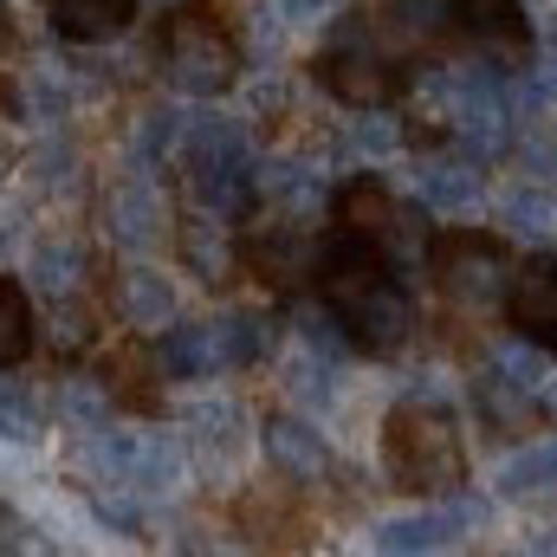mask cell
Masks as SVG:
<instances>
[{
  "instance_id": "cell-1",
  "label": "cell",
  "mask_w": 557,
  "mask_h": 557,
  "mask_svg": "<svg viewBox=\"0 0 557 557\" xmlns=\"http://www.w3.org/2000/svg\"><path fill=\"white\" fill-rule=\"evenodd\" d=\"M162 65H169V78H175V91H188V98H221L234 78H240V46H234V33L221 26V13L214 7H175L169 13V26H162Z\"/></svg>"
},
{
  "instance_id": "cell-2",
  "label": "cell",
  "mask_w": 557,
  "mask_h": 557,
  "mask_svg": "<svg viewBox=\"0 0 557 557\" xmlns=\"http://www.w3.org/2000/svg\"><path fill=\"white\" fill-rule=\"evenodd\" d=\"M383 460L389 480L403 493H454L460 486V434L441 409H396L389 434H383Z\"/></svg>"
},
{
  "instance_id": "cell-3",
  "label": "cell",
  "mask_w": 557,
  "mask_h": 557,
  "mask_svg": "<svg viewBox=\"0 0 557 557\" xmlns=\"http://www.w3.org/2000/svg\"><path fill=\"white\" fill-rule=\"evenodd\" d=\"M499 267H506V247H499L493 234H447V240L434 247V278H441V292L460 298V305L493 298V285L512 278V273H499Z\"/></svg>"
},
{
  "instance_id": "cell-4",
  "label": "cell",
  "mask_w": 557,
  "mask_h": 557,
  "mask_svg": "<svg viewBox=\"0 0 557 557\" xmlns=\"http://www.w3.org/2000/svg\"><path fill=\"white\" fill-rule=\"evenodd\" d=\"M318 78H324L350 111H376V104H389V98L403 91V72H396L383 52H370V46H331V52L318 59Z\"/></svg>"
},
{
  "instance_id": "cell-5",
  "label": "cell",
  "mask_w": 557,
  "mask_h": 557,
  "mask_svg": "<svg viewBox=\"0 0 557 557\" xmlns=\"http://www.w3.org/2000/svg\"><path fill=\"white\" fill-rule=\"evenodd\" d=\"M454 33L473 52H486L499 72L525 59V13L512 0H454Z\"/></svg>"
},
{
  "instance_id": "cell-6",
  "label": "cell",
  "mask_w": 557,
  "mask_h": 557,
  "mask_svg": "<svg viewBox=\"0 0 557 557\" xmlns=\"http://www.w3.org/2000/svg\"><path fill=\"white\" fill-rule=\"evenodd\" d=\"M337 318L350 324L357 344H370V350H396V344L409 337V292H403L396 273H389L383 285H370V292H357L350 305H337Z\"/></svg>"
},
{
  "instance_id": "cell-7",
  "label": "cell",
  "mask_w": 557,
  "mask_h": 557,
  "mask_svg": "<svg viewBox=\"0 0 557 557\" xmlns=\"http://www.w3.org/2000/svg\"><path fill=\"white\" fill-rule=\"evenodd\" d=\"M506 318L532 337L557 350V260H525L506 278Z\"/></svg>"
},
{
  "instance_id": "cell-8",
  "label": "cell",
  "mask_w": 557,
  "mask_h": 557,
  "mask_svg": "<svg viewBox=\"0 0 557 557\" xmlns=\"http://www.w3.org/2000/svg\"><path fill=\"white\" fill-rule=\"evenodd\" d=\"M104 234L117 247H149L162 234V195L149 182H117L104 195Z\"/></svg>"
},
{
  "instance_id": "cell-9",
  "label": "cell",
  "mask_w": 557,
  "mask_h": 557,
  "mask_svg": "<svg viewBox=\"0 0 557 557\" xmlns=\"http://www.w3.org/2000/svg\"><path fill=\"white\" fill-rule=\"evenodd\" d=\"M59 39H111L131 26L137 0H39Z\"/></svg>"
},
{
  "instance_id": "cell-10",
  "label": "cell",
  "mask_w": 557,
  "mask_h": 557,
  "mask_svg": "<svg viewBox=\"0 0 557 557\" xmlns=\"http://www.w3.org/2000/svg\"><path fill=\"white\" fill-rule=\"evenodd\" d=\"M267 460H273L285 480H318V473H324V441H318V428H305V421L273 416L267 421Z\"/></svg>"
},
{
  "instance_id": "cell-11",
  "label": "cell",
  "mask_w": 557,
  "mask_h": 557,
  "mask_svg": "<svg viewBox=\"0 0 557 557\" xmlns=\"http://www.w3.org/2000/svg\"><path fill=\"white\" fill-rule=\"evenodd\" d=\"M376 26L389 39H403V46H428V39L454 33V0H383Z\"/></svg>"
},
{
  "instance_id": "cell-12",
  "label": "cell",
  "mask_w": 557,
  "mask_h": 557,
  "mask_svg": "<svg viewBox=\"0 0 557 557\" xmlns=\"http://www.w3.org/2000/svg\"><path fill=\"white\" fill-rule=\"evenodd\" d=\"M117 311H124V324H137V331H162L169 318H175V292H169V278L137 267V273H124L117 285Z\"/></svg>"
},
{
  "instance_id": "cell-13",
  "label": "cell",
  "mask_w": 557,
  "mask_h": 557,
  "mask_svg": "<svg viewBox=\"0 0 557 557\" xmlns=\"http://www.w3.org/2000/svg\"><path fill=\"white\" fill-rule=\"evenodd\" d=\"M396 214H403V208H396V201H389L376 182H350V188L337 195V221H344L350 234H370V240H383Z\"/></svg>"
},
{
  "instance_id": "cell-14",
  "label": "cell",
  "mask_w": 557,
  "mask_h": 557,
  "mask_svg": "<svg viewBox=\"0 0 557 557\" xmlns=\"http://www.w3.org/2000/svg\"><path fill=\"white\" fill-rule=\"evenodd\" d=\"M59 428H78V434L111 428V389L91 383V376H72V383L59 389Z\"/></svg>"
},
{
  "instance_id": "cell-15",
  "label": "cell",
  "mask_w": 557,
  "mask_h": 557,
  "mask_svg": "<svg viewBox=\"0 0 557 557\" xmlns=\"http://www.w3.org/2000/svg\"><path fill=\"white\" fill-rule=\"evenodd\" d=\"M33 350V305L13 278H0V370H13Z\"/></svg>"
},
{
  "instance_id": "cell-16",
  "label": "cell",
  "mask_w": 557,
  "mask_h": 557,
  "mask_svg": "<svg viewBox=\"0 0 557 557\" xmlns=\"http://www.w3.org/2000/svg\"><path fill=\"white\" fill-rule=\"evenodd\" d=\"M39 403H33V389H20L13 376H0V434L7 441H39Z\"/></svg>"
},
{
  "instance_id": "cell-17",
  "label": "cell",
  "mask_w": 557,
  "mask_h": 557,
  "mask_svg": "<svg viewBox=\"0 0 557 557\" xmlns=\"http://www.w3.org/2000/svg\"><path fill=\"white\" fill-rule=\"evenodd\" d=\"M182 260H188L201 278H214L221 267H227V247H221V234H214V221H208V214L182 227Z\"/></svg>"
},
{
  "instance_id": "cell-18",
  "label": "cell",
  "mask_w": 557,
  "mask_h": 557,
  "mask_svg": "<svg viewBox=\"0 0 557 557\" xmlns=\"http://www.w3.org/2000/svg\"><path fill=\"white\" fill-rule=\"evenodd\" d=\"M33 278H39V285H46L52 298H72V292H78V253H72V247H52V240H46V247L33 253Z\"/></svg>"
},
{
  "instance_id": "cell-19",
  "label": "cell",
  "mask_w": 557,
  "mask_h": 557,
  "mask_svg": "<svg viewBox=\"0 0 557 557\" xmlns=\"http://www.w3.org/2000/svg\"><path fill=\"white\" fill-rule=\"evenodd\" d=\"M434 539H441V519H409V525H389L383 532L389 552H416V545H434Z\"/></svg>"
},
{
  "instance_id": "cell-20",
  "label": "cell",
  "mask_w": 557,
  "mask_h": 557,
  "mask_svg": "<svg viewBox=\"0 0 557 557\" xmlns=\"http://www.w3.org/2000/svg\"><path fill=\"white\" fill-rule=\"evenodd\" d=\"M0 545H26V539H20V519H13V512H0Z\"/></svg>"
}]
</instances>
